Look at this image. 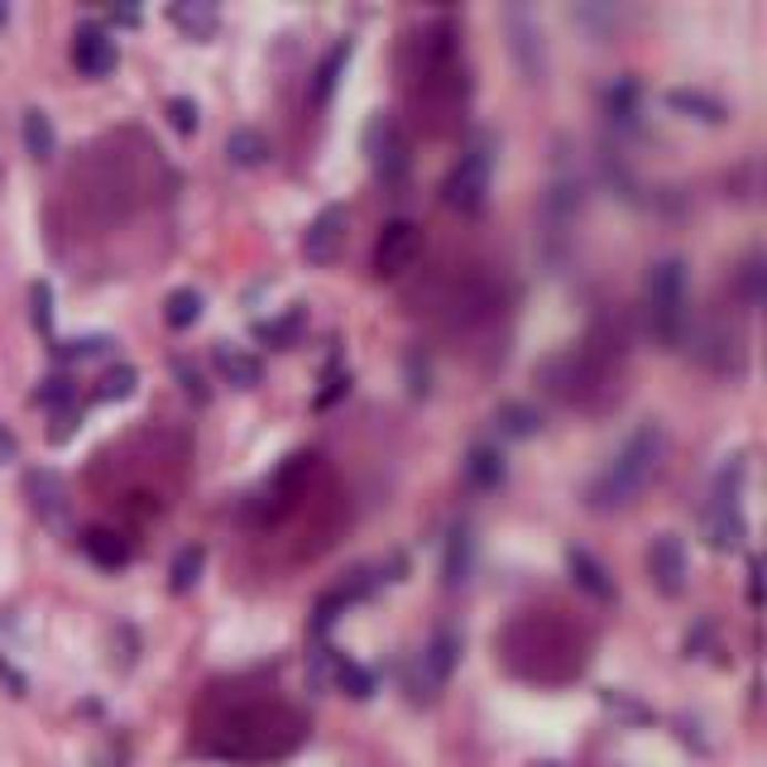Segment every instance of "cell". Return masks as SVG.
Returning a JSON list of instances; mask_svg holds the SVG:
<instances>
[{"mask_svg": "<svg viewBox=\"0 0 767 767\" xmlns=\"http://www.w3.org/2000/svg\"><path fill=\"white\" fill-rule=\"evenodd\" d=\"M345 226H351V216H345V207H322L312 216V226L302 230V259L308 265H331V259L341 255V240H345Z\"/></svg>", "mask_w": 767, "mask_h": 767, "instance_id": "7c38bea8", "label": "cell"}, {"mask_svg": "<svg viewBox=\"0 0 767 767\" xmlns=\"http://www.w3.org/2000/svg\"><path fill=\"white\" fill-rule=\"evenodd\" d=\"M331 682H336L345 696H355V701H370L374 696V676L360 667V662H351V657H336V667H331Z\"/></svg>", "mask_w": 767, "mask_h": 767, "instance_id": "1f68e13d", "label": "cell"}, {"mask_svg": "<svg viewBox=\"0 0 767 767\" xmlns=\"http://www.w3.org/2000/svg\"><path fill=\"white\" fill-rule=\"evenodd\" d=\"M667 106L676 115H691V121H705V125H725L729 121V106L711 92H701V86H672L667 92Z\"/></svg>", "mask_w": 767, "mask_h": 767, "instance_id": "ffe728a7", "label": "cell"}, {"mask_svg": "<svg viewBox=\"0 0 767 767\" xmlns=\"http://www.w3.org/2000/svg\"><path fill=\"white\" fill-rule=\"evenodd\" d=\"M748 604H763V567H748Z\"/></svg>", "mask_w": 767, "mask_h": 767, "instance_id": "bcb514c9", "label": "cell"}, {"mask_svg": "<svg viewBox=\"0 0 767 767\" xmlns=\"http://www.w3.org/2000/svg\"><path fill=\"white\" fill-rule=\"evenodd\" d=\"M581 207H585V178L567 164V158H557L552 183H547V193H542V221H547V230L561 236L567 226H576Z\"/></svg>", "mask_w": 767, "mask_h": 767, "instance_id": "ba28073f", "label": "cell"}, {"mask_svg": "<svg viewBox=\"0 0 767 767\" xmlns=\"http://www.w3.org/2000/svg\"><path fill=\"white\" fill-rule=\"evenodd\" d=\"M475 571V528L460 518V524H452V532H446V552H442V581L460 590L470 581Z\"/></svg>", "mask_w": 767, "mask_h": 767, "instance_id": "2e32d148", "label": "cell"}, {"mask_svg": "<svg viewBox=\"0 0 767 767\" xmlns=\"http://www.w3.org/2000/svg\"><path fill=\"white\" fill-rule=\"evenodd\" d=\"M106 336H77V341H63V345H53V355L58 360H92V355H101L106 351Z\"/></svg>", "mask_w": 767, "mask_h": 767, "instance_id": "ab89813d", "label": "cell"}, {"mask_svg": "<svg viewBox=\"0 0 767 767\" xmlns=\"http://www.w3.org/2000/svg\"><path fill=\"white\" fill-rule=\"evenodd\" d=\"M139 388V374H135V365H115V370H106V380L96 384V398H129Z\"/></svg>", "mask_w": 767, "mask_h": 767, "instance_id": "836d02e7", "label": "cell"}, {"mask_svg": "<svg viewBox=\"0 0 767 767\" xmlns=\"http://www.w3.org/2000/svg\"><path fill=\"white\" fill-rule=\"evenodd\" d=\"M173 380L183 384V394L193 398V403H211V388L201 384V370H197L187 355H173Z\"/></svg>", "mask_w": 767, "mask_h": 767, "instance_id": "d590c367", "label": "cell"}, {"mask_svg": "<svg viewBox=\"0 0 767 767\" xmlns=\"http://www.w3.org/2000/svg\"><path fill=\"white\" fill-rule=\"evenodd\" d=\"M14 456H20V442H14V432L0 423V460H14Z\"/></svg>", "mask_w": 767, "mask_h": 767, "instance_id": "7dc6e473", "label": "cell"}, {"mask_svg": "<svg viewBox=\"0 0 767 767\" xmlns=\"http://www.w3.org/2000/svg\"><path fill=\"white\" fill-rule=\"evenodd\" d=\"M647 581L657 585V595L676 600L691 581V561H686V547L676 532H662V538H653V547H647Z\"/></svg>", "mask_w": 767, "mask_h": 767, "instance_id": "30bf717a", "label": "cell"}, {"mask_svg": "<svg viewBox=\"0 0 767 767\" xmlns=\"http://www.w3.org/2000/svg\"><path fill=\"white\" fill-rule=\"evenodd\" d=\"M567 571H571V585L585 590L590 600H614V576L604 571V561L590 557L585 547H571L567 552Z\"/></svg>", "mask_w": 767, "mask_h": 767, "instance_id": "d6986e66", "label": "cell"}, {"mask_svg": "<svg viewBox=\"0 0 767 767\" xmlns=\"http://www.w3.org/2000/svg\"><path fill=\"white\" fill-rule=\"evenodd\" d=\"M24 495H29V509L39 514V524L68 532V524H72V499H68L63 475H53V470H29V475H24Z\"/></svg>", "mask_w": 767, "mask_h": 767, "instance_id": "8fae6325", "label": "cell"}, {"mask_svg": "<svg viewBox=\"0 0 767 767\" xmlns=\"http://www.w3.org/2000/svg\"><path fill=\"white\" fill-rule=\"evenodd\" d=\"M345 604H351V600H345L341 590H331V595L317 600V610H312V633H317V639H322V633H327L331 624H336V614L345 610Z\"/></svg>", "mask_w": 767, "mask_h": 767, "instance_id": "f35d334b", "label": "cell"}, {"mask_svg": "<svg viewBox=\"0 0 767 767\" xmlns=\"http://www.w3.org/2000/svg\"><path fill=\"white\" fill-rule=\"evenodd\" d=\"M111 20H115V24H135V20H139V10H129V6H125V10H115Z\"/></svg>", "mask_w": 767, "mask_h": 767, "instance_id": "c3c4849f", "label": "cell"}, {"mask_svg": "<svg viewBox=\"0 0 767 767\" xmlns=\"http://www.w3.org/2000/svg\"><path fill=\"white\" fill-rule=\"evenodd\" d=\"M600 106H604V121L614 125V135H639V125H643V86L633 77H614L600 92Z\"/></svg>", "mask_w": 767, "mask_h": 767, "instance_id": "5bb4252c", "label": "cell"}, {"mask_svg": "<svg viewBox=\"0 0 767 767\" xmlns=\"http://www.w3.org/2000/svg\"><path fill=\"white\" fill-rule=\"evenodd\" d=\"M403 365H408V394H413V398H423V394H427V380H432L427 360L417 355V351H408V360H403Z\"/></svg>", "mask_w": 767, "mask_h": 767, "instance_id": "b9f144b4", "label": "cell"}, {"mask_svg": "<svg viewBox=\"0 0 767 767\" xmlns=\"http://www.w3.org/2000/svg\"><path fill=\"white\" fill-rule=\"evenodd\" d=\"M734 293H739L744 312H758L763 298H767V269H763V255H744V265L734 269Z\"/></svg>", "mask_w": 767, "mask_h": 767, "instance_id": "484cf974", "label": "cell"}, {"mask_svg": "<svg viewBox=\"0 0 767 767\" xmlns=\"http://www.w3.org/2000/svg\"><path fill=\"white\" fill-rule=\"evenodd\" d=\"M351 58H355V43L341 39L336 49L317 63V72H312V106H327V101H331V92H336L341 77H345V68H351Z\"/></svg>", "mask_w": 767, "mask_h": 767, "instance_id": "44dd1931", "label": "cell"}, {"mask_svg": "<svg viewBox=\"0 0 767 767\" xmlns=\"http://www.w3.org/2000/svg\"><path fill=\"white\" fill-rule=\"evenodd\" d=\"M504 34H509V53L518 72L528 82H542L547 77V43H542V24L528 6H504Z\"/></svg>", "mask_w": 767, "mask_h": 767, "instance_id": "8992f818", "label": "cell"}, {"mask_svg": "<svg viewBox=\"0 0 767 767\" xmlns=\"http://www.w3.org/2000/svg\"><path fill=\"white\" fill-rule=\"evenodd\" d=\"M168 125L178 129V135H193V129L201 125V111H197V101L193 96H168Z\"/></svg>", "mask_w": 767, "mask_h": 767, "instance_id": "8d00e7d4", "label": "cell"}, {"mask_svg": "<svg viewBox=\"0 0 767 767\" xmlns=\"http://www.w3.org/2000/svg\"><path fill=\"white\" fill-rule=\"evenodd\" d=\"M691 351H696V360L705 370L729 374V380H739V374L748 370V351H744V331L739 327H725V322L705 327Z\"/></svg>", "mask_w": 767, "mask_h": 767, "instance_id": "9c48e42d", "label": "cell"}, {"mask_svg": "<svg viewBox=\"0 0 767 767\" xmlns=\"http://www.w3.org/2000/svg\"><path fill=\"white\" fill-rule=\"evenodd\" d=\"M29 322H34L39 336H49V331H53V288L43 279L29 283Z\"/></svg>", "mask_w": 767, "mask_h": 767, "instance_id": "d6a6232c", "label": "cell"}, {"mask_svg": "<svg viewBox=\"0 0 767 767\" xmlns=\"http://www.w3.org/2000/svg\"><path fill=\"white\" fill-rule=\"evenodd\" d=\"M82 552L92 557L96 567L115 571V567H125V561H129V542L121 538V532H111V528H86L82 532Z\"/></svg>", "mask_w": 767, "mask_h": 767, "instance_id": "603a6c76", "label": "cell"}, {"mask_svg": "<svg viewBox=\"0 0 767 767\" xmlns=\"http://www.w3.org/2000/svg\"><path fill=\"white\" fill-rule=\"evenodd\" d=\"M115 58H121L115 53V39L101 24H82L77 34H72V63H77L82 77H111Z\"/></svg>", "mask_w": 767, "mask_h": 767, "instance_id": "9a60e30c", "label": "cell"}, {"mask_svg": "<svg viewBox=\"0 0 767 767\" xmlns=\"http://www.w3.org/2000/svg\"><path fill=\"white\" fill-rule=\"evenodd\" d=\"M269 139L259 135L255 125H236L226 135V164L230 168H259V164H269Z\"/></svg>", "mask_w": 767, "mask_h": 767, "instance_id": "7402d4cb", "label": "cell"}, {"mask_svg": "<svg viewBox=\"0 0 767 767\" xmlns=\"http://www.w3.org/2000/svg\"><path fill=\"white\" fill-rule=\"evenodd\" d=\"M744 538H748V524L739 504H705V542L715 552H739Z\"/></svg>", "mask_w": 767, "mask_h": 767, "instance_id": "e0dca14e", "label": "cell"}, {"mask_svg": "<svg viewBox=\"0 0 767 767\" xmlns=\"http://www.w3.org/2000/svg\"><path fill=\"white\" fill-rule=\"evenodd\" d=\"M456 657H460V633L456 629H437L432 633V643L417 653L413 662V701H432L437 691L452 682V672H456Z\"/></svg>", "mask_w": 767, "mask_h": 767, "instance_id": "5b68a950", "label": "cell"}, {"mask_svg": "<svg viewBox=\"0 0 767 767\" xmlns=\"http://www.w3.org/2000/svg\"><path fill=\"white\" fill-rule=\"evenodd\" d=\"M0 682L10 686V696H29V682H24V672H20V667H10L6 657H0Z\"/></svg>", "mask_w": 767, "mask_h": 767, "instance_id": "ee69618b", "label": "cell"}, {"mask_svg": "<svg viewBox=\"0 0 767 767\" xmlns=\"http://www.w3.org/2000/svg\"><path fill=\"white\" fill-rule=\"evenodd\" d=\"M662 456H667V437L657 423H639L624 437V446L604 460V470L585 485V504L595 514H619L643 499V489L662 475Z\"/></svg>", "mask_w": 767, "mask_h": 767, "instance_id": "6da1fadb", "label": "cell"}, {"mask_svg": "<svg viewBox=\"0 0 767 767\" xmlns=\"http://www.w3.org/2000/svg\"><path fill=\"white\" fill-rule=\"evenodd\" d=\"M600 178L610 183L624 201H639V178H633L624 149H619V144H610V139H604V149H600Z\"/></svg>", "mask_w": 767, "mask_h": 767, "instance_id": "4316f807", "label": "cell"}, {"mask_svg": "<svg viewBox=\"0 0 767 767\" xmlns=\"http://www.w3.org/2000/svg\"><path fill=\"white\" fill-rule=\"evenodd\" d=\"M10 20V6H0V24H6Z\"/></svg>", "mask_w": 767, "mask_h": 767, "instance_id": "681fc988", "label": "cell"}, {"mask_svg": "<svg viewBox=\"0 0 767 767\" xmlns=\"http://www.w3.org/2000/svg\"><path fill=\"white\" fill-rule=\"evenodd\" d=\"M495 427H499V437H538V427H542V417L538 408H528V403H499L495 408Z\"/></svg>", "mask_w": 767, "mask_h": 767, "instance_id": "f1b7e54d", "label": "cell"}, {"mask_svg": "<svg viewBox=\"0 0 767 767\" xmlns=\"http://www.w3.org/2000/svg\"><path fill=\"white\" fill-rule=\"evenodd\" d=\"M298 327H302V312H288L283 322H273V327H259V336H265V341H273V345H293Z\"/></svg>", "mask_w": 767, "mask_h": 767, "instance_id": "60d3db41", "label": "cell"}, {"mask_svg": "<svg viewBox=\"0 0 767 767\" xmlns=\"http://www.w3.org/2000/svg\"><path fill=\"white\" fill-rule=\"evenodd\" d=\"M571 20L581 29H590L595 39H604L619 24V10H610V6H571Z\"/></svg>", "mask_w": 767, "mask_h": 767, "instance_id": "e575fe53", "label": "cell"}, {"mask_svg": "<svg viewBox=\"0 0 767 767\" xmlns=\"http://www.w3.org/2000/svg\"><path fill=\"white\" fill-rule=\"evenodd\" d=\"M538 767H557V763H538Z\"/></svg>", "mask_w": 767, "mask_h": 767, "instance_id": "f907efd6", "label": "cell"}, {"mask_svg": "<svg viewBox=\"0 0 767 767\" xmlns=\"http://www.w3.org/2000/svg\"><path fill=\"white\" fill-rule=\"evenodd\" d=\"M168 14H173V24H178L183 34H193V39H211V34H216V10L201 6V0H193V6H187V0H178V6H173Z\"/></svg>", "mask_w": 767, "mask_h": 767, "instance_id": "4dcf8cb0", "label": "cell"}, {"mask_svg": "<svg viewBox=\"0 0 767 767\" xmlns=\"http://www.w3.org/2000/svg\"><path fill=\"white\" fill-rule=\"evenodd\" d=\"M72 398H77V388H72L68 374H53L34 388V403H49V408H72Z\"/></svg>", "mask_w": 767, "mask_h": 767, "instance_id": "74e56055", "label": "cell"}, {"mask_svg": "<svg viewBox=\"0 0 767 767\" xmlns=\"http://www.w3.org/2000/svg\"><path fill=\"white\" fill-rule=\"evenodd\" d=\"M312 460L317 456H308V452H298V456H288L283 466H279V475L265 485V499H259V509H265V518H279V514H288L298 504V495H302V480L312 475Z\"/></svg>", "mask_w": 767, "mask_h": 767, "instance_id": "4fadbf2b", "label": "cell"}, {"mask_svg": "<svg viewBox=\"0 0 767 767\" xmlns=\"http://www.w3.org/2000/svg\"><path fill=\"white\" fill-rule=\"evenodd\" d=\"M365 154H370V168L384 187H403L408 183V168H413V154H408V135L398 129L394 115H374L365 125Z\"/></svg>", "mask_w": 767, "mask_h": 767, "instance_id": "277c9868", "label": "cell"}, {"mask_svg": "<svg viewBox=\"0 0 767 767\" xmlns=\"http://www.w3.org/2000/svg\"><path fill=\"white\" fill-rule=\"evenodd\" d=\"M201 567H207V547H201V542L183 547V552L173 557V567H168V590H173V595H187V590L201 581Z\"/></svg>", "mask_w": 767, "mask_h": 767, "instance_id": "83f0119b", "label": "cell"}, {"mask_svg": "<svg viewBox=\"0 0 767 767\" xmlns=\"http://www.w3.org/2000/svg\"><path fill=\"white\" fill-rule=\"evenodd\" d=\"M489 178H495V139L475 135V144H466V154H460L456 168L446 173L442 201L460 216H480L485 201H489Z\"/></svg>", "mask_w": 767, "mask_h": 767, "instance_id": "3957f363", "label": "cell"}, {"mask_svg": "<svg viewBox=\"0 0 767 767\" xmlns=\"http://www.w3.org/2000/svg\"><path fill=\"white\" fill-rule=\"evenodd\" d=\"M216 370H221L236 388H255L265 380V365H259L250 351H240V345H216Z\"/></svg>", "mask_w": 767, "mask_h": 767, "instance_id": "cb8c5ba5", "label": "cell"}, {"mask_svg": "<svg viewBox=\"0 0 767 767\" xmlns=\"http://www.w3.org/2000/svg\"><path fill=\"white\" fill-rule=\"evenodd\" d=\"M20 135H24V154L29 158H53V149H58V135H53V121H49V111H39V106H29L24 115H20Z\"/></svg>", "mask_w": 767, "mask_h": 767, "instance_id": "d4e9b609", "label": "cell"}, {"mask_svg": "<svg viewBox=\"0 0 767 767\" xmlns=\"http://www.w3.org/2000/svg\"><path fill=\"white\" fill-rule=\"evenodd\" d=\"M201 317V293L197 288H173V293L164 298V322L173 331H187Z\"/></svg>", "mask_w": 767, "mask_h": 767, "instance_id": "f546056e", "label": "cell"}, {"mask_svg": "<svg viewBox=\"0 0 767 767\" xmlns=\"http://www.w3.org/2000/svg\"><path fill=\"white\" fill-rule=\"evenodd\" d=\"M77 423H82V413H77V408H58V427L49 432V437H53V442H68V437H72V427H77Z\"/></svg>", "mask_w": 767, "mask_h": 767, "instance_id": "f6af8a7d", "label": "cell"}, {"mask_svg": "<svg viewBox=\"0 0 767 767\" xmlns=\"http://www.w3.org/2000/svg\"><path fill=\"white\" fill-rule=\"evenodd\" d=\"M460 470H466V480L475 489H499L509 480V460H504V452L495 442H475L466 452V460H460Z\"/></svg>", "mask_w": 767, "mask_h": 767, "instance_id": "ac0fdd59", "label": "cell"}, {"mask_svg": "<svg viewBox=\"0 0 767 767\" xmlns=\"http://www.w3.org/2000/svg\"><path fill=\"white\" fill-rule=\"evenodd\" d=\"M643 322L662 351H682L691 331V273L682 255H667L643 273Z\"/></svg>", "mask_w": 767, "mask_h": 767, "instance_id": "7a4b0ae2", "label": "cell"}, {"mask_svg": "<svg viewBox=\"0 0 767 767\" xmlns=\"http://www.w3.org/2000/svg\"><path fill=\"white\" fill-rule=\"evenodd\" d=\"M345 388H351V374L331 370V374H327V388H322V394H317V408H331V403H336V398L345 394Z\"/></svg>", "mask_w": 767, "mask_h": 767, "instance_id": "7bdbcfd3", "label": "cell"}, {"mask_svg": "<svg viewBox=\"0 0 767 767\" xmlns=\"http://www.w3.org/2000/svg\"><path fill=\"white\" fill-rule=\"evenodd\" d=\"M417 250H423V230H417L413 221H384L380 240H374V255H370V269L374 279H398V273L413 269Z\"/></svg>", "mask_w": 767, "mask_h": 767, "instance_id": "52a82bcc", "label": "cell"}]
</instances>
